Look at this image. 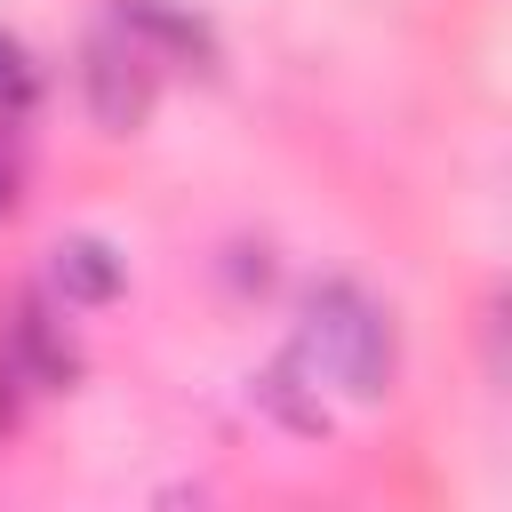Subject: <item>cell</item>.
I'll return each instance as SVG.
<instances>
[{
	"instance_id": "3957f363",
	"label": "cell",
	"mask_w": 512,
	"mask_h": 512,
	"mask_svg": "<svg viewBox=\"0 0 512 512\" xmlns=\"http://www.w3.org/2000/svg\"><path fill=\"white\" fill-rule=\"evenodd\" d=\"M48 280H56L72 304H112V296H120V256H112L104 240H56Z\"/></svg>"
},
{
	"instance_id": "7a4b0ae2",
	"label": "cell",
	"mask_w": 512,
	"mask_h": 512,
	"mask_svg": "<svg viewBox=\"0 0 512 512\" xmlns=\"http://www.w3.org/2000/svg\"><path fill=\"white\" fill-rule=\"evenodd\" d=\"M88 104H96L104 128H136L144 104H152V72H144V56L120 48V40H96V48H88Z\"/></svg>"
},
{
	"instance_id": "6da1fadb",
	"label": "cell",
	"mask_w": 512,
	"mask_h": 512,
	"mask_svg": "<svg viewBox=\"0 0 512 512\" xmlns=\"http://www.w3.org/2000/svg\"><path fill=\"white\" fill-rule=\"evenodd\" d=\"M288 376H304L312 392H344V400H376L392 392V320L376 296H360L352 280H320L296 304V336H288Z\"/></svg>"
}]
</instances>
